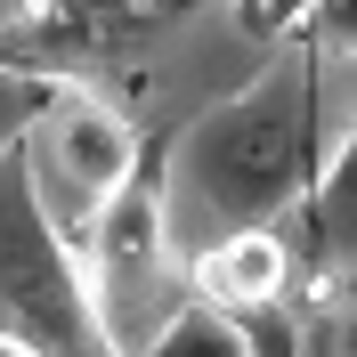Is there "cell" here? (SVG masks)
<instances>
[{
	"label": "cell",
	"mask_w": 357,
	"mask_h": 357,
	"mask_svg": "<svg viewBox=\"0 0 357 357\" xmlns=\"http://www.w3.org/2000/svg\"><path fill=\"white\" fill-rule=\"evenodd\" d=\"M0 357H33V349H24V341H8V333H0Z\"/></svg>",
	"instance_id": "13"
},
{
	"label": "cell",
	"mask_w": 357,
	"mask_h": 357,
	"mask_svg": "<svg viewBox=\"0 0 357 357\" xmlns=\"http://www.w3.org/2000/svg\"><path fill=\"white\" fill-rule=\"evenodd\" d=\"M130 357H252V349H244V325H236L227 309H211V301L187 292V301H178Z\"/></svg>",
	"instance_id": "6"
},
{
	"label": "cell",
	"mask_w": 357,
	"mask_h": 357,
	"mask_svg": "<svg viewBox=\"0 0 357 357\" xmlns=\"http://www.w3.org/2000/svg\"><path fill=\"white\" fill-rule=\"evenodd\" d=\"M227 17H236V33L252 49H284L292 33H309L317 0H227Z\"/></svg>",
	"instance_id": "9"
},
{
	"label": "cell",
	"mask_w": 357,
	"mask_h": 357,
	"mask_svg": "<svg viewBox=\"0 0 357 357\" xmlns=\"http://www.w3.org/2000/svg\"><path fill=\"white\" fill-rule=\"evenodd\" d=\"M309 57H317V66H357V0H317Z\"/></svg>",
	"instance_id": "11"
},
{
	"label": "cell",
	"mask_w": 357,
	"mask_h": 357,
	"mask_svg": "<svg viewBox=\"0 0 357 357\" xmlns=\"http://www.w3.org/2000/svg\"><path fill=\"white\" fill-rule=\"evenodd\" d=\"M301 357H357V268L317 284V301L301 309Z\"/></svg>",
	"instance_id": "8"
},
{
	"label": "cell",
	"mask_w": 357,
	"mask_h": 357,
	"mask_svg": "<svg viewBox=\"0 0 357 357\" xmlns=\"http://www.w3.org/2000/svg\"><path fill=\"white\" fill-rule=\"evenodd\" d=\"M309 211H317V236H357V114H349V130L333 138V155L317 162Z\"/></svg>",
	"instance_id": "7"
},
{
	"label": "cell",
	"mask_w": 357,
	"mask_h": 357,
	"mask_svg": "<svg viewBox=\"0 0 357 357\" xmlns=\"http://www.w3.org/2000/svg\"><path fill=\"white\" fill-rule=\"evenodd\" d=\"M122 0H24L17 17L0 24V66L66 82V66L106 57V41H122Z\"/></svg>",
	"instance_id": "4"
},
{
	"label": "cell",
	"mask_w": 357,
	"mask_h": 357,
	"mask_svg": "<svg viewBox=\"0 0 357 357\" xmlns=\"http://www.w3.org/2000/svg\"><path fill=\"white\" fill-rule=\"evenodd\" d=\"M187 292L211 301L227 317H252V309H276L292 292V244L276 227H244V236H220L187 260Z\"/></svg>",
	"instance_id": "5"
},
{
	"label": "cell",
	"mask_w": 357,
	"mask_h": 357,
	"mask_svg": "<svg viewBox=\"0 0 357 357\" xmlns=\"http://www.w3.org/2000/svg\"><path fill=\"white\" fill-rule=\"evenodd\" d=\"M187 8H203V0H122V24L130 33H155V24H178Z\"/></svg>",
	"instance_id": "12"
},
{
	"label": "cell",
	"mask_w": 357,
	"mask_h": 357,
	"mask_svg": "<svg viewBox=\"0 0 357 357\" xmlns=\"http://www.w3.org/2000/svg\"><path fill=\"white\" fill-rule=\"evenodd\" d=\"M317 57L244 82L236 98H220L211 114H195L187 130H171L162 155V211H171V244L178 260H195L220 236L244 227H276L292 203H309L317 187Z\"/></svg>",
	"instance_id": "1"
},
{
	"label": "cell",
	"mask_w": 357,
	"mask_h": 357,
	"mask_svg": "<svg viewBox=\"0 0 357 357\" xmlns=\"http://www.w3.org/2000/svg\"><path fill=\"white\" fill-rule=\"evenodd\" d=\"M130 162H138V130L82 82L49 89L41 122H33L24 146H17V171H24V187H33L41 220L57 227L66 252H82V236L98 227V211L114 203V187L130 178Z\"/></svg>",
	"instance_id": "2"
},
{
	"label": "cell",
	"mask_w": 357,
	"mask_h": 357,
	"mask_svg": "<svg viewBox=\"0 0 357 357\" xmlns=\"http://www.w3.org/2000/svg\"><path fill=\"white\" fill-rule=\"evenodd\" d=\"M49 89H57V82L0 66V155H17V146H24V130H33V122H41V106H49Z\"/></svg>",
	"instance_id": "10"
},
{
	"label": "cell",
	"mask_w": 357,
	"mask_h": 357,
	"mask_svg": "<svg viewBox=\"0 0 357 357\" xmlns=\"http://www.w3.org/2000/svg\"><path fill=\"white\" fill-rule=\"evenodd\" d=\"M0 333L24 341L33 357H122L114 333L98 325V301L82 284V260L57 244V227L41 220L33 187L0 195Z\"/></svg>",
	"instance_id": "3"
}]
</instances>
